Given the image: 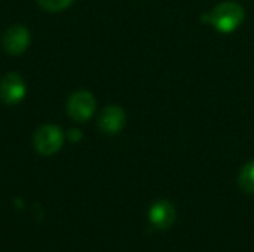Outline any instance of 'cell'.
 <instances>
[{
    "mask_svg": "<svg viewBox=\"0 0 254 252\" xmlns=\"http://www.w3.org/2000/svg\"><path fill=\"white\" fill-rule=\"evenodd\" d=\"M149 221L158 230L170 229L176 221V208L168 201H158L149 209Z\"/></svg>",
    "mask_w": 254,
    "mask_h": 252,
    "instance_id": "cell-7",
    "label": "cell"
},
{
    "mask_svg": "<svg viewBox=\"0 0 254 252\" xmlns=\"http://www.w3.org/2000/svg\"><path fill=\"white\" fill-rule=\"evenodd\" d=\"M37 3L40 4L42 9L48 12H60L68 7L73 3V0H37Z\"/></svg>",
    "mask_w": 254,
    "mask_h": 252,
    "instance_id": "cell-9",
    "label": "cell"
},
{
    "mask_svg": "<svg viewBox=\"0 0 254 252\" xmlns=\"http://www.w3.org/2000/svg\"><path fill=\"white\" fill-rule=\"evenodd\" d=\"M1 45L7 53L19 55V53L25 52V49L30 45V33L24 25L15 24L4 31Z\"/></svg>",
    "mask_w": 254,
    "mask_h": 252,
    "instance_id": "cell-5",
    "label": "cell"
},
{
    "mask_svg": "<svg viewBox=\"0 0 254 252\" xmlns=\"http://www.w3.org/2000/svg\"><path fill=\"white\" fill-rule=\"evenodd\" d=\"M25 82L16 73H7L0 80V100L4 104L13 105L24 100Z\"/></svg>",
    "mask_w": 254,
    "mask_h": 252,
    "instance_id": "cell-4",
    "label": "cell"
},
{
    "mask_svg": "<svg viewBox=\"0 0 254 252\" xmlns=\"http://www.w3.org/2000/svg\"><path fill=\"white\" fill-rule=\"evenodd\" d=\"M125 120H127V114L122 107L109 105L100 114L98 128L101 129V132H104L107 135H116L124 129Z\"/></svg>",
    "mask_w": 254,
    "mask_h": 252,
    "instance_id": "cell-6",
    "label": "cell"
},
{
    "mask_svg": "<svg viewBox=\"0 0 254 252\" xmlns=\"http://www.w3.org/2000/svg\"><path fill=\"white\" fill-rule=\"evenodd\" d=\"M238 186L246 193L254 195V160L247 162L241 168L240 175H238Z\"/></svg>",
    "mask_w": 254,
    "mask_h": 252,
    "instance_id": "cell-8",
    "label": "cell"
},
{
    "mask_svg": "<svg viewBox=\"0 0 254 252\" xmlns=\"http://www.w3.org/2000/svg\"><path fill=\"white\" fill-rule=\"evenodd\" d=\"M246 18L244 7L237 1H223L202 15V21L210 24L219 33H234L241 27Z\"/></svg>",
    "mask_w": 254,
    "mask_h": 252,
    "instance_id": "cell-1",
    "label": "cell"
},
{
    "mask_svg": "<svg viewBox=\"0 0 254 252\" xmlns=\"http://www.w3.org/2000/svg\"><path fill=\"white\" fill-rule=\"evenodd\" d=\"M95 111V98L88 91L74 92L67 101V114L76 122H86Z\"/></svg>",
    "mask_w": 254,
    "mask_h": 252,
    "instance_id": "cell-3",
    "label": "cell"
},
{
    "mask_svg": "<svg viewBox=\"0 0 254 252\" xmlns=\"http://www.w3.org/2000/svg\"><path fill=\"white\" fill-rule=\"evenodd\" d=\"M68 137H73L71 140H73V141H77V140L80 138V134H79V131H76V129H73V131H70V134H68Z\"/></svg>",
    "mask_w": 254,
    "mask_h": 252,
    "instance_id": "cell-10",
    "label": "cell"
},
{
    "mask_svg": "<svg viewBox=\"0 0 254 252\" xmlns=\"http://www.w3.org/2000/svg\"><path fill=\"white\" fill-rule=\"evenodd\" d=\"M64 143V135L61 128L55 125H43L40 126L34 137L33 144L39 154L42 156H52L55 154Z\"/></svg>",
    "mask_w": 254,
    "mask_h": 252,
    "instance_id": "cell-2",
    "label": "cell"
}]
</instances>
